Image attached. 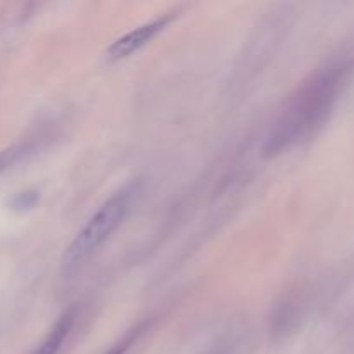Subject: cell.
<instances>
[{"instance_id": "5b68a950", "label": "cell", "mask_w": 354, "mask_h": 354, "mask_svg": "<svg viewBox=\"0 0 354 354\" xmlns=\"http://www.w3.org/2000/svg\"><path fill=\"white\" fill-rule=\"evenodd\" d=\"M33 152V142H16V144L9 145L3 151H0V175L12 169L14 166L19 165L23 159Z\"/></svg>"}, {"instance_id": "6da1fadb", "label": "cell", "mask_w": 354, "mask_h": 354, "mask_svg": "<svg viewBox=\"0 0 354 354\" xmlns=\"http://www.w3.org/2000/svg\"><path fill=\"white\" fill-rule=\"evenodd\" d=\"M354 75V59L327 62L311 73L286 100L266 135L263 152L277 158L313 137L330 118Z\"/></svg>"}, {"instance_id": "3957f363", "label": "cell", "mask_w": 354, "mask_h": 354, "mask_svg": "<svg viewBox=\"0 0 354 354\" xmlns=\"http://www.w3.org/2000/svg\"><path fill=\"white\" fill-rule=\"evenodd\" d=\"M178 14V9H173L169 12H165L162 16L156 17V19L149 21V23H144L142 26L135 28L130 33H127L124 37L118 38L116 41H113L109 48L106 50V59L109 62L121 61L124 57H130L131 54L140 50L142 47L149 44L151 40H154L173 19Z\"/></svg>"}, {"instance_id": "8992f818", "label": "cell", "mask_w": 354, "mask_h": 354, "mask_svg": "<svg viewBox=\"0 0 354 354\" xmlns=\"http://www.w3.org/2000/svg\"><path fill=\"white\" fill-rule=\"evenodd\" d=\"M145 328H147V324L137 325V327L131 328L130 332H127V334L123 335V339H120V341H118L116 344L109 349V351H106L104 354H127L128 349H130L131 346L138 341V337L144 334Z\"/></svg>"}, {"instance_id": "277c9868", "label": "cell", "mask_w": 354, "mask_h": 354, "mask_svg": "<svg viewBox=\"0 0 354 354\" xmlns=\"http://www.w3.org/2000/svg\"><path fill=\"white\" fill-rule=\"evenodd\" d=\"M73 324H75V315H73V311H68V313L62 315V317L55 322L54 327L50 328L47 337L41 341V344L31 354H57L59 349L64 344L66 339H68L69 332H71L73 328Z\"/></svg>"}, {"instance_id": "52a82bcc", "label": "cell", "mask_w": 354, "mask_h": 354, "mask_svg": "<svg viewBox=\"0 0 354 354\" xmlns=\"http://www.w3.org/2000/svg\"><path fill=\"white\" fill-rule=\"evenodd\" d=\"M37 201H38V194L28 190V192H21L14 197L12 207L14 209H19V211L30 209V207L35 206V203H37Z\"/></svg>"}, {"instance_id": "7a4b0ae2", "label": "cell", "mask_w": 354, "mask_h": 354, "mask_svg": "<svg viewBox=\"0 0 354 354\" xmlns=\"http://www.w3.org/2000/svg\"><path fill=\"white\" fill-rule=\"evenodd\" d=\"M138 194V182L127 183L113 194L76 234L62 256V272L73 273L99 251L100 245L120 228Z\"/></svg>"}]
</instances>
